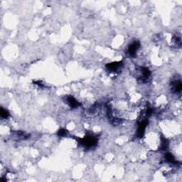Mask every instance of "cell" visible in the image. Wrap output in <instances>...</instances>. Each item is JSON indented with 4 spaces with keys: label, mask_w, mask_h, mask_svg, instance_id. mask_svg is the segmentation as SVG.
Returning <instances> with one entry per match:
<instances>
[{
    "label": "cell",
    "mask_w": 182,
    "mask_h": 182,
    "mask_svg": "<svg viewBox=\"0 0 182 182\" xmlns=\"http://www.w3.org/2000/svg\"><path fill=\"white\" fill-rule=\"evenodd\" d=\"M80 143L83 147H87V148H91L97 144V139L93 136L89 135L85 137L83 139H81L80 140Z\"/></svg>",
    "instance_id": "1"
},
{
    "label": "cell",
    "mask_w": 182,
    "mask_h": 182,
    "mask_svg": "<svg viewBox=\"0 0 182 182\" xmlns=\"http://www.w3.org/2000/svg\"><path fill=\"white\" fill-rule=\"evenodd\" d=\"M140 47V44L139 41H134V42L132 43L128 47L127 49V53L130 56H134L137 54V51L139 50Z\"/></svg>",
    "instance_id": "2"
},
{
    "label": "cell",
    "mask_w": 182,
    "mask_h": 182,
    "mask_svg": "<svg viewBox=\"0 0 182 182\" xmlns=\"http://www.w3.org/2000/svg\"><path fill=\"white\" fill-rule=\"evenodd\" d=\"M122 62H113L106 65V68L111 72H116L122 66Z\"/></svg>",
    "instance_id": "3"
},
{
    "label": "cell",
    "mask_w": 182,
    "mask_h": 182,
    "mask_svg": "<svg viewBox=\"0 0 182 182\" xmlns=\"http://www.w3.org/2000/svg\"><path fill=\"white\" fill-rule=\"evenodd\" d=\"M67 102H68V104L69 105L70 107H71L72 108H75V107L79 105V103L77 101L75 97H72V96H68L67 97Z\"/></svg>",
    "instance_id": "4"
},
{
    "label": "cell",
    "mask_w": 182,
    "mask_h": 182,
    "mask_svg": "<svg viewBox=\"0 0 182 182\" xmlns=\"http://www.w3.org/2000/svg\"><path fill=\"white\" fill-rule=\"evenodd\" d=\"M181 82L180 80L177 81H174L172 83V89L175 93H180L181 91Z\"/></svg>",
    "instance_id": "5"
},
{
    "label": "cell",
    "mask_w": 182,
    "mask_h": 182,
    "mask_svg": "<svg viewBox=\"0 0 182 182\" xmlns=\"http://www.w3.org/2000/svg\"><path fill=\"white\" fill-rule=\"evenodd\" d=\"M1 117H4V118H7L9 116V113L7 112V110H4V109L1 108Z\"/></svg>",
    "instance_id": "6"
},
{
    "label": "cell",
    "mask_w": 182,
    "mask_h": 182,
    "mask_svg": "<svg viewBox=\"0 0 182 182\" xmlns=\"http://www.w3.org/2000/svg\"><path fill=\"white\" fill-rule=\"evenodd\" d=\"M58 135L61 136V137H64V136H65L66 134V131L65 130H64V129H61V130H60L59 131H58Z\"/></svg>",
    "instance_id": "7"
}]
</instances>
